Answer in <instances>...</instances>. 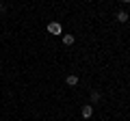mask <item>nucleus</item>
Here are the masks:
<instances>
[{"label": "nucleus", "instance_id": "1", "mask_svg": "<svg viewBox=\"0 0 130 121\" xmlns=\"http://www.w3.org/2000/svg\"><path fill=\"white\" fill-rule=\"evenodd\" d=\"M48 33L50 35H61V24L59 22H50L48 24Z\"/></svg>", "mask_w": 130, "mask_h": 121}, {"label": "nucleus", "instance_id": "2", "mask_svg": "<svg viewBox=\"0 0 130 121\" xmlns=\"http://www.w3.org/2000/svg\"><path fill=\"white\" fill-rule=\"evenodd\" d=\"M91 115H93V106H91V104H85V106H83V117L89 119Z\"/></svg>", "mask_w": 130, "mask_h": 121}, {"label": "nucleus", "instance_id": "3", "mask_svg": "<svg viewBox=\"0 0 130 121\" xmlns=\"http://www.w3.org/2000/svg\"><path fill=\"white\" fill-rule=\"evenodd\" d=\"M65 82L70 84V87H76V84H78V78H76V76H67V80H65Z\"/></svg>", "mask_w": 130, "mask_h": 121}, {"label": "nucleus", "instance_id": "4", "mask_svg": "<svg viewBox=\"0 0 130 121\" xmlns=\"http://www.w3.org/2000/svg\"><path fill=\"white\" fill-rule=\"evenodd\" d=\"M128 17H130V15H128V13H124V11H119V13H117V22H121V24H124Z\"/></svg>", "mask_w": 130, "mask_h": 121}, {"label": "nucleus", "instance_id": "5", "mask_svg": "<svg viewBox=\"0 0 130 121\" xmlns=\"http://www.w3.org/2000/svg\"><path fill=\"white\" fill-rule=\"evenodd\" d=\"M63 43H65V46H72V43H74V35H65V37H63Z\"/></svg>", "mask_w": 130, "mask_h": 121}, {"label": "nucleus", "instance_id": "6", "mask_svg": "<svg viewBox=\"0 0 130 121\" xmlns=\"http://www.w3.org/2000/svg\"><path fill=\"white\" fill-rule=\"evenodd\" d=\"M98 99H100V93H98V91H93V93H91V102H98Z\"/></svg>", "mask_w": 130, "mask_h": 121}, {"label": "nucleus", "instance_id": "7", "mask_svg": "<svg viewBox=\"0 0 130 121\" xmlns=\"http://www.w3.org/2000/svg\"><path fill=\"white\" fill-rule=\"evenodd\" d=\"M121 2H130V0H121Z\"/></svg>", "mask_w": 130, "mask_h": 121}, {"label": "nucleus", "instance_id": "8", "mask_svg": "<svg viewBox=\"0 0 130 121\" xmlns=\"http://www.w3.org/2000/svg\"><path fill=\"white\" fill-rule=\"evenodd\" d=\"M0 11H2V7H0Z\"/></svg>", "mask_w": 130, "mask_h": 121}, {"label": "nucleus", "instance_id": "9", "mask_svg": "<svg viewBox=\"0 0 130 121\" xmlns=\"http://www.w3.org/2000/svg\"><path fill=\"white\" fill-rule=\"evenodd\" d=\"M128 15H130V13H128Z\"/></svg>", "mask_w": 130, "mask_h": 121}]
</instances>
